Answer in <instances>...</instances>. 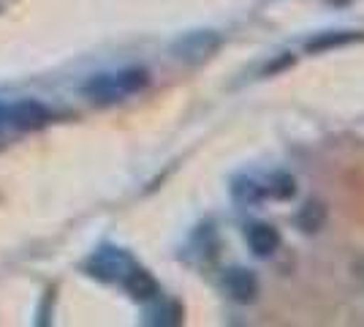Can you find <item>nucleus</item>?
Segmentation results:
<instances>
[{"instance_id": "9", "label": "nucleus", "mask_w": 364, "mask_h": 327, "mask_svg": "<svg viewBox=\"0 0 364 327\" xmlns=\"http://www.w3.org/2000/svg\"><path fill=\"white\" fill-rule=\"evenodd\" d=\"M323 224H326V204L323 202L310 199V202H304L302 207H299V213H296V227H299L304 234L321 232Z\"/></svg>"}, {"instance_id": "4", "label": "nucleus", "mask_w": 364, "mask_h": 327, "mask_svg": "<svg viewBox=\"0 0 364 327\" xmlns=\"http://www.w3.org/2000/svg\"><path fill=\"white\" fill-rule=\"evenodd\" d=\"M49 118H52V109L36 98H25L14 107H9V125L22 128V131L41 128L44 123H49Z\"/></svg>"}, {"instance_id": "7", "label": "nucleus", "mask_w": 364, "mask_h": 327, "mask_svg": "<svg viewBox=\"0 0 364 327\" xmlns=\"http://www.w3.org/2000/svg\"><path fill=\"white\" fill-rule=\"evenodd\" d=\"M122 284H125V289H128V295L134 297V300H139V303H150V300H155V297L161 295V286H158V281L152 279L150 273L144 270V267H131L128 270V276L122 279Z\"/></svg>"}, {"instance_id": "2", "label": "nucleus", "mask_w": 364, "mask_h": 327, "mask_svg": "<svg viewBox=\"0 0 364 327\" xmlns=\"http://www.w3.org/2000/svg\"><path fill=\"white\" fill-rule=\"evenodd\" d=\"M223 44V38H220V33L215 31H193V33H185L182 38H177V44L171 47L174 52V58L180 63H204L210 61L215 52L220 49Z\"/></svg>"}, {"instance_id": "3", "label": "nucleus", "mask_w": 364, "mask_h": 327, "mask_svg": "<svg viewBox=\"0 0 364 327\" xmlns=\"http://www.w3.org/2000/svg\"><path fill=\"white\" fill-rule=\"evenodd\" d=\"M131 267H134V259L122 249H101L87 262V270H90L92 276L104 281H122L128 276Z\"/></svg>"}, {"instance_id": "11", "label": "nucleus", "mask_w": 364, "mask_h": 327, "mask_svg": "<svg viewBox=\"0 0 364 327\" xmlns=\"http://www.w3.org/2000/svg\"><path fill=\"white\" fill-rule=\"evenodd\" d=\"M267 194L274 197V199H294L296 197V180L291 177L289 172H277L267 180Z\"/></svg>"}, {"instance_id": "1", "label": "nucleus", "mask_w": 364, "mask_h": 327, "mask_svg": "<svg viewBox=\"0 0 364 327\" xmlns=\"http://www.w3.org/2000/svg\"><path fill=\"white\" fill-rule=\"evenodd\" d=\"M147 85H150V71L134 66V68H120V71H112V74L92 77L82 88V93L95 104H114V101H122L128 95L141 93Z\"/></svg>"}, {"instance_id": "8", "label": "nucleus", "mask_w": 364, "mask_h": 327, "mask_svg": "<svg viewBox=\"0 0 364 327\" xmlns=\"http://www.w3.org/2000/svg\"><path fill=\"white\" fill-rule=\"evenodd\" d=\"M364 33L359 31H326V33H318L316 38H310L304 49L307 52H329V49H337V47H348L353 41H362Z\"/></svg>"}, {"instance_id": "12", "label": "nucleus", "mask_w": 364, "mask_h": 327, "mask_svg": "<svg viewBox=\"0 0 364 327\" xmlns=\"http://www.w3.org/2000/svg\"><path fill=\"white\" fill-rule=\"evenodd\" d=\"M9 125V104H0V128Z\"/></svg>"}, {"instance_id": "10", "label": "nucleus", "mask_w": 364, "mask_h": 327, "mask_svg": "<svg viewBox=\"0 0 364 327\" xmlns=\"http://www.w3.org/2000/svg\"><path fill=\"white\" fill-rule=\"evenodd\" d=\"M231 194H234L237 202H245V204H256L269 197V194H267V183H261V180H256V177H247V175L234 180Z\"/></svg>"}, {"instance_id": "13", "label": "nucleus", "mask_w": 364, "mask_h": 327, "mask_svg": "<svg viewBox=\"0 0 364 327\" xmlns=\"http://www.w3.org/2000/svg\"><path fill=\"white\" fill-rule=\"evenodd\" d=\"M329 3H348V0H329Z\"/></svg>"}, {"instance_id": "6", "label": "nucleus", "mask_w": 364, "mask_h": 327, "mask_svg": "<svg viewBox=\"0 0 364 327\" xmlns=\"http://www.w3.org/2000/svg\"><path fill=\"white\" fill-rule=\"evenodd\" d=\"M223 286L231 300L237 303H253L258 297V279L253 270L247 267H231L223 276Z\"/></svg>"}, {"instance_id": "5", "label": "nucleus", "mask_w": 364, "mask_h": 327, "mask_svg": "<svg viewBox=\"0 0 364 327\" xmlns=\"http://www.w3.org/2000/svg\"><path fill=\"white\" fill-rule=\"evenodd\" d=\"M245 240H247V249L253 251V256H258V259L272 256L274 251L280 249V243H283V237H280V232H277V227L264 224V221L250 224V227L245 229Z\"/></svg>"}]
</instances>
